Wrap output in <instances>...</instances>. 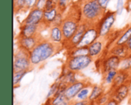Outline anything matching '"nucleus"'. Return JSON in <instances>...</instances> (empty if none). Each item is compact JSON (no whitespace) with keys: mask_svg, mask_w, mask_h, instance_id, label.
Instances as JSON below:
<instances>
[{"mask_svg":"<svg viewBox=\"0 0 131 105\" xmlns=\"http://www.w3.org/2000/svg\"><path fill=\"white\" fill-rule=\"evenodd\" d=\"M61 48H63L54 45L47 38L42 37L38 45L29 52V58L33 68L42 66Z\"/></svg>","mask_w":131,"mask_h":105,"instance_id":"nucleus-1","label":"nucleus"},{"mask_svg":"<svg viewBox=\"0 0 131 105\" xmlns=\"http://www.w3.org/2000/svg\"><path fill=\"white\" fill-rule=\"evenodd\" d=\"M82 21L89 25H97L105 13L97 1L95 2H82L80 5Z\"/></svg>","mask_w":131,"mask_h":105,"instance_id":"nucleus-2","label":"nucleus"},{"mask_svg":"<svg viewBox=\"0 0 131 105\" xmlns=\"http://www.w3.org/2000/svg\"><path fill=\"white\" fill-rule=\"evenodd\" d=\"M94 62V60L88 55L78 57H67L64 65L71 71L79 74L88 68Z\"/></svg>","mask_w":131,"mask_h":105,"instance_id":"nucleus-3","label":"nucleus"},{"mask_svg":"<svg viewBox=\"0 0 131 105\" xmlns=\"http://www.w3.org/2000/svg\"><path fill=\"white\" fill-rule=\"evenodd\" d=\"M117 16V15L115 12L107 10L105 12L103 17L97 24L100 38L107 39L109 37L113 32V28L114 26Z\"/></svg>","mask_w":131,"mask_h":105,"instance_id":"nucleus-4","label":"nucleus"},{"mask_svg":"<svg viewBox=\"0 0 131 105\" xmlns=\"http://www.w3.org/2000/svg\"><path fill=\"white\" fill-rule=\"evenodd\" d=\"M33 68L30 58L29 53L18 47L14 51L13 56V71H30Z\"/></svg>","mask_w":131,"mask_h":105,"instance_id":"nucleus-5","label":"nucleus"},{"mask_svg":"<svg viewBox=\"0 0 131 105\" xmlns=\"http://www.w3.org/2000/svg\"><path fill=\"white\" fill-rule=\"evenodd\" d=\"M82 21H80L68 14V15L65 16V18L61 25L64 38V44L68 42L71 40V38L74 36V35L78 31L80 23Z\"/></svg>","mask_w":131,"mask_h":105,"instance_id":"nucleus-6","label":"nucleus"},{"mask_svg":"<svg viewBox=\"0 0 131 105\" xmlns=\"http://www.w3.org/2000/svg\"><path fill=\"white\" fill-rule=\"evenodd\" d=\"M99 70L102 75L111 70H119L121 59L115 55L105 53V55L98 59Z\"/></svg>","mask_w":131,"mask_h":105,"instance_id":"nucleus-7","label":"nucleus"},{"mask_svg":"<svg viewBox=\"0 0 131 105\" xmlns=\"http://www.w3.org/2000/svg\"><path fill=\"white\" fill-rule=\"evenodd\" d=\"M107 49V41L105 38H100L88 47V55L94 61L102 58Z\"/></svg>","mask_w":131,"mask_h":105,"instance_id":"nucleus-8","label":"nucleus"},{"mask_svg":"<svg viewBox=\"0 0 131 105\" xmlns=\"http://www.w3.org/2000/svg\"><path fill=\"white\" fill-rule=\"evenodd\" d=\"M100 38V35L97 25H89L88 28L84 32L83 38L78 47L88 48L91 44Z\"/></svg>","mask_w":131,"mask_h":105,"instance_id":"nucleus-9","label":"nucleus"},{"mask_svg":"<svg viewBox=\"0 0 131 105\" xmlns=\"http://www.w3.org/2000/svg\"><path fill=\"white\" fill-rule=\"evenodd\" d=\"M88 26H89L88 23L82 21L80 23L79 28H78V31L76 32V33L74 35V36L71 38V40L68 42L64 44V48H65L67 50H68V49H71V48L78 47L79 45V44L81 43V41L83 38V36L84 35V32L87 30V28H88Z\"/></svg>","mask_w":131,"mask_h":105,"instance_id":"nucleus-10","label":"nucleus"},{"mask_svg":"<svg viewBox=\"0 0 131 105\" xmlns=\"http://www.w3.org/2000/svg\"><path fill=\"white\" fill-rule=\"evenodd\" d=\"M89 81L86 80V79H80L78 81L68 85L64 91V94L66 96V98L70 101H72L74 100H75L78 94L79 93V91L84 87V85L88 82Z\"/></svg>","mask_w":131,"mask_h":105,"instance_id":"nucleus-11","label":"nucleus"},{"mask_svg":"<svg viewBox=\"0 0 131 105\" xmlns=\"http://www.w3.org/2000/svg\"><path fill=\"white\" fill-rule=\"evenodd\" d=\"M43 20H44V10L34 8L28 12L27 16L23 19L21 24L41 25H43Z\"/></svg>","mask_w":131,"mask_h":105,"instance_id":"nucleus-12","label":"nucleus"},{"mask_svg":"<svg viewBox=\"0 0 131 105\" xmlns=\"http://www.w3.org/2000/svg\"><path fill=\"white\" fill-rule=\"evenodd\" d=\"M48 28V36L47 38L54 45L64 48V38L61 26L53 25Z\"/></svg>","mask_w":131,"mask_h":105,"instance_id":"nucleus-13","label":"nucleus"},{"mask_svg":"<svg viewBox=\"0 0 131 105\" xmlns=\"http://www.w3.org/2000/svg\"><path fill=\"white\" fill-rule=\"evenodd\" d=\"M111 92L112 98L115 99L119 104L123 103L125 100L129 99L131 93L129 88V84L121 85L113 89H108Z\"/></svg>","mask_w":131,"mask_h":105,"instance_id":"nucleus-14","label":"nucleus"},{"mask_svg":"<svg viewBox=\"0 0 131 105\" xmlns=\"http://www.w3.org/2000/svg\"><path fill=\"white\" fill-rule=\"evenodd\" d=\"M41 35L31 37H23L17 38V45L19 48L25 50L27 52H30L41 39Z\"/></svg>","mask_w":131,"mask_h":105,"instance_id":"nucleus-15","label":"nucleus"},{"mask_svg":"<svg viewBox=\"0 0 131 105\" xmlns=\"http://www.w3.org/2000/svg\"><path fill=\"white\" fill-rule=\"evenodd\" d=\"M43 28H46L44 25H27V24H21L19 27V33L18 37H31L39 35L41 31Z\"/></svg>","mask_w":131,"mask_h":105,"instance_id":"nucleus-16","label":"nucleus"},{"mask_svg":"<svg viewBox=\"0 0 131 105\" xmlns=\"http://www.w3.org/2000/svg\"><path fill=\"white\" fill-rule=\"evenodd\" d=\"M106 53L115 55L120 58L121 59L126 58L127 56L131 54V52L126 45H113L112 46L108 48L107 49Z\"/></svg>","mask_w":131,"mask_h":105,"instance_id":"nucleus-17","label":"nucleus"},{"mask_svg":"<svg viewBox=\"0 0 131 105\" xmlns=\"http://www.w3.org/2000/svg\"><path fill=\"white\" fill-rule=\"evenodd\" d=\"M131 81V74L129 72L122 71V70H118L117 75L114 79V84L111 86L110 89H113L115 88H117L121 85H127L129 84Z\"/></svg>","mask_w":131,"mask_h":105,"instance_id":"nucleus-18","label":"nucleus"},{"mask_svg":"<svg viewBox=\"0 0 131 105\" xmlns=\"http://www.w3.org/2000/svg\"><path fill=\"white\" fill-rule=\"evenodd\" d=\"M106 91H107V88L102 85H96V84L93 85L91 91V95L88 99L89 103L91 104H94Z\"/></svg>","mask_w":131,"mask_h":105,"instance_id":"nucleus-19","label":"nucleus"},{"mask_svg":"<svg viewBox=\"0 0 131 105\" xmlns=\"http://www.w3.org/2000/svg\"><path fill=\"white\" fill-rule=\"evenodd\" d=\"M58 12L59 9L58 8H54L50 10H44L43 25L46 28H49L51 25H52L57 18Z\"/></svg>","mask_w":131,"mask_h":105,"instance_id":"nucleus-20","label":"nucleus"},{"mask_svg":"<svg viewBox=\"0 0 131 105\" xmlns=\"http://www.w3.org/2000/svg\"><path fill=\"white\" fill-rule=\"evenodd\" d=\"M131 37V24L127 25L124 28L121 30V32L115 41L114 45H126L127 41Z\"/></svg>","mask_w":131,"mask_h":105,"instance_id":"nucleus-21","label":"nucleus"},{"mask_svg":"<svg viewBox=\"0 0 131 105\" xmlns=\"http://www.w3.org/2000/svg\"><path fill=\"white\" fill-rule=\"evenodd\" d=\"M118 70H111L105 74L103 75V79H102V85L104 86L107 90L111 88V86L114 84V79L117 75Z\"/></svg>","mask_w":131,"mask_h":105,"instance_id":"nucleus-22","label":"nucleus"},{"mask_svg":"<svg viewBox=\"0 0 131 105\" xmlns=\"http://www.w3.org/2000/svg\"><path fill=\"white\" fill-rule=\"evenodd\" d=\"M48 105H69L70 101L66 98L64 92H60L52 98L47 100Z\"/></svg>","mask_w":131,"mask_h":105,"instance_id":"nucleus-23","label":"nucleus"},{"mask_svg":"<svg viewBox=\"0 0 131 105\" xmlns=\"http://www.w3.org/2000/svg\"><path fill=\"white\" fill-rule=\"evenodd\" d=\"M92 86H93V84L89 81L84 85V87L79 91V93L78 94L75 100H78V101H88L89 97L91 95V91Z\"/></svg>","mask_w":131,"mask_h":105,"instance_id":"nucleus-24","label":"nucleus"},{"mask_svg":"<svg viewBox=\"0 0 131 105\" xmlns=\"http://www.w3.org/2000/svg\"><path fill=\"white\" fill-rule=\"evenodd\" d=\"M67 51V57H78L88 55V48L87 47H76Z\"/></svg>","mask_w":131,"mask_h":105,"instance_id":"nucleus-25","label":"nucleus"},{"mask_svg":"<svg viewBox=\"0 0 131 105\" xmlns=\"http://www.w3.org/2000/svg\"><path fill=\"white\" fill-rule=\"evenodd\" d=\"M28 71H13V86L15 88L18 87L23 79V78L27 75Z\"/></svg>","mask_w":131,"mask_h":105,"instance_id":"nucleus-26","label":"nucleus"},{"mask_svg":"<svg viewBox=\"0 0 131 105\" xmlns=\"http://www.w3.org/2000/svg\"><path fill=\"white\" fill-rule=\"evenodd\" d=\"M119 70H122L131 74V54L126 58L121 59Z\"/></svg>","mask_w":131,"mask_h":105,"instance_id":"nucleus-27","label":"nucleus"},{"mask_svg":"<svg viewBox=\"0 0 131 105\" xmlns=\"http://www.w3.org/2000/svg\"><path fill=\"white\" fill-rule=\"evenodd\" d=\"M111 98H112V97H111V92L109 90H107L94 104L97 105H104L106 104Z\"/></svg>","mask_w":131,"mask_h":105,"instance_id":"nucleus-28","label":"nucleus"},{"mask_svg":"<svg viewBox=\"0 0 131 105\" xmlns=\"http://www.w3.org/2000/svg\"><path fill=\"white\" fill-rule=\"evenodd\" d=\"M127 0H117L116 2V10L115 12L117 15H122L125 7H126V2Z\"/></svg>","mask_w":131,"mask_h":105,"instance_id":"nucleus-29","label":"nucleus"},{"mask_svg":"<svg viewBox=\"0 0 131 105\" xmlns=\"http://www.w3.org/2000/svg\"><path fill=\"white\" fill-rule=\"evenodd\" d=\"M25 0H13L14 10L15 12L19 11H24Z\"/></svg>","mask_w":131,"mask_h":105,"instance_id":"nucleus-30","label":"nucleus"},{"mask_svg":"<svg viewBox=\"0 0 131 105\" xmlns=\"http://www.w3.org/2000/svg\"><path fill=\"white\" fill-rule=\"evenodd\" d=\"M68 5H69V0H58L57 8L59 9L60 12H62L64 13V12L68 8Z\"/></svg>","mask_w":131,"mask_h":105,"instance_id":"nucleus-31","label":"nucleus"},{"mask_svg":"<svg viewBox=\"0 0 131 105\" xmlns=\"http://www.w3.org/2000/svg\"><path fill=\"white\" fill-rule=\"evenodd\" d=\"M37 0H25L24 11H30L31 9L35 8Z\"/></svg>","mask_w":131,"mask_h":105,"instance_id":"nucleus-32","label":"nucleus"},{"mask_svg":"<svg viewBox=\"0 0 131 105\" xmlns=\"http://www.w3.org/2000/svg\"><path fill=\"white\" fill-rule=\"evenodd\" d=\"M64 18H65V16H64V12L59 11V12H58V15H57V18H56V19H55V21H54V22L53 25L61 26V24L63 23Z\"/></svg>","mask_w":131,"mask_h":105,"instance_id":"nucleus-33","label":"nucleus"},{"mask_svg":"<svg viewBox=\"0 0 131 105\" xmlns=\"http://www.w3.org/2000/svg\"><path fill=\"white\" fill-rule=\"evenodd\" d=\"M58 0H47L45 10H50V9L57 8L58 7Z\"/></svg>","mask_w":131,"mask_h":105,"instance_id":"nucleus-34","label":"nucleus"},{"mask_svg":"<svg viewBox=\"0 0 131 105\" xmlns=\"http://www.w3.org/2000/svg\"><path fill=\"white\" fill-rule=\"evenodd\" d=\"M46 2H47V0H37L35 8L41 9V10H45V6H46Z\"/></svg>","mask_w":131,"mask_h":105,"instance_id":"nucleus-35","label":"nucleus"},{"mask_svg":"<svg viewBox=\"0 0 131 105\" xmlns=\"http://www.w3.org/2000/svg\"><path fill=\"white\" fill-rule=\"evenodd\" d=\"M111 0H97V2H98V4L100 5V6L105 11H107V7L109 5V3Z\"/></svg>","mask_w":131,"mask_h":105,"instance_id":"nucleus-36","label":"nucleus"},{"mask_svg":"<svg viewBox=\"0 0 131 105\" xmlns=\"http://www.w3.org/2000/svg\"><path fill=\"white\" fill-rule=\"evenodd\" d=\"M69 105H91L88 101H78L74 100L70 102Z\"/></svg>","mask_w":131,"mask_h":105,"instance_id":"nucleus-37","label":"nucleus"},{"mask_svg":"<svg viewBox=\"0 0 131 105\" xmlns=\"http://www.w3.org/2000/svg\"><path fill=\"white\" fill-rule=\"evenodd\" d=\"M104 105H120V104L115 100V99H114V98H111L106 104Z\"/></svg>","mask_w":131,"mask_h":105,"instance_id":"nucleus-38","label":"nucleus"},{"mask_svg":"<svg viewBox=\"0 0 131 105\" xmlns=\"http://www.w3.org/2000/svg\"><path fill=\"white\" fill-rule=\"evenodd\" d=\"M126 46L127 47V48L129 49V51L131 52V37L129 39V41H127V43L126 44Z\"/></svg>","mask_w":131,"mask_h":105,"instance_id":"nucleus-39","label":"nucleus"},{"mask_svg":"<svg viewBox=\"0 0 131 105\" xmlns=\"http://www.w3.org/2000/svg\"><path fill=\"white\" fill-rule=\"evenodd\" d=\"M97 0H82V2H95Z\"/></svg>","mask_w":131,"mask_h":105,"instance_id":"nucleus-40","label":"nucleus"},{"mask_svg":"<svg viewBox=\"0 0 131 105\" xmlns=\"http://www.w3.org/2000/svg\"><path fill=\"white\" fill-rule=\"evenodd\" d=\"M128 105H131V95L129 98V100H128Z\"/></svg>","mask_w":131,"mask_h":105,"instance_id":"nucleus-41","label":"nucleus"},{"mask_svg":"<svg viewBox=\"0 0 131 105\" xmlns=\"http://www.w3.org/2000/svg\"><path fill=\"white\" fill-rule=\"evenodd\" d=\"M129 88H130V93H131V81L129 83Z\"/></svg>","mask_w":131,"mask_h":105,"instance_id":"nucleus-42","label":"nucleus"},{"mask_svg":"<svg viewBox=\"0 0 131 105\" xmlns=\"http://www.w3.org/2000/svg\"><path fill=\"white\" fill-rule=\"evenodd\" d=\"M91 105H97V104H91Z\"/></svg>","mask_w":131,"mask_h":105,"instance_id":"nucleus-43","label":"nucleus"}]
</instances>
